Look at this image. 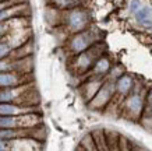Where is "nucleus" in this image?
<instances>
[{
    "mask_svg": "<svg viewBox=\"0 0 152 151\" xmlns=\"http://www.w3.org/2000/svg\"><path fill=\"white\" fill-rule=\"evenodd\" d=\"M106 50V45L102 43L101 41L96 42L95 45L91 48H88L87 50H84L81 53L75 56V59L73 62V69L77 74H85L87 71L94 67V64L101 56H103Z\"/></svg>",
    "mask_w": 152,
    "mask_h": 151,
    "instance_id": "1",
    "label": "nucleus"
},
{
    "mask_svg": "<svg viewBox=\"0 0 152 151\" xmlns=\"http://www.w3.org/2000/svg\"><path fill=\"white\" fill-rule=\"evenodd\" d=\"M120 76H123V69H121L120 66H117V67H113V69H110V71H109V77H107V78H110V80L116 81V80H117Z\"/></svg>",
    "mask_w": 152,
    "mask_h": 151,
    "instance_id": "19",
    "label": "nucleus"
},
{
    "mask_svg": "<svg viewBox=\"0 0 152 151\" xmlns=\"http://www.w3.org/2000/svg\"><path fill=\"white\" fill-rule=\"evenodd\" d=\"M42 124V115L38 112H28L21 115L0 116V129H25L37 127Z\"/></svg>",
    "mask_w": 152,
    "mask_h": 151,
    "instance_id": "2",
    "label": "nucleus"
},
{
    "mask_svg": "<svg viewBox=\"0 0 152 151\" xmlns=\"http://www.w3.org/2000/svg\"><path fill=\"white\" fill-rule=\"evenodd\" d=\"M142 126L147 129L148 132L152 133V115H149V116H147V118H144L142 119Z\"/></svg>",
    "mask_w": 152,
    "mask_h": 151,
    "instance_id": "21",
    "label": "nucleus"
},
{
    "mask_svg": "<svg viewBox=\"0 0 152 151\" xmlns=\"http://www.w3.org/2000/svg\"><path fill=\"white\" fill-rule=\"evenodd\" d=\"M81 1L83 0H48V3L50 6L60 10H69L73 7H77L81 4Z\"/></svg>",
    "mask_w": 152,
    "mask_h": 151,
    "instance_id": "15",
    "label": "nucleus"
},
{
    "mask_svg": "<svg viewBox=\"0 0 152 151\" xmlns=\"http://www.w3.org/2000/svg\"><path fill=\"white\" fill-rule=\"evenodd\" d=\"M130 144H131V143H130L129 138L124 137V136H120V138H119V150H123V151L130 150V148H131Z\"/></svg>",
    "mask_w": 152,
    "mask_h": 151,
    "instance_id": "20",
    "label": "nucleus"
},
{
    "mask_svg": "<svg viewBox=\"0 0 152 151\" xmlns=\"http://www.w3.org/2000/svg\"><path fill=\"white\" fill-rule=\"evenodd\" d=\"M116 92H117L116 91V81L107 78L106 81H103L102 87L99 88V91L95 94V96L88 102V108L92 110L103 109L112 101V98H113V95H115Z\"/></svg>",
    "mask_w": 152,
    "mask_h": 151,
    "instance_id": "5",
    "label": "nucleus"
},
{
    "mask_svg": "<svg viewBox=\"0 0 152 151\" xmlns=\"http://www.w3.org/2000/svg\"><path fill=\"white\" fill-rule=\"evenodd\" d=\"M28 112H38L35 105H21L14 102H0V116H10V115H21Z\"/></svg>",
    "mask_w": 152,
    "mask_h": 151,
    "instance_id": "8",
    "label": "nucleus"
},
{
    "mask_svg": "<svg viewBox=\"0 0 152 151\" xmlns=\"http://www.w3.org/2000/svg\"><path fill=\"white\" fill-rule=\"evenodd\" d=\"M133 15L140 25H142V27L147 28V29H152V7L151 6L144 4L142 3V6H141Z\"/></svg>",
    "mask_w": 152,
    "mask_h": 151,
    "instance_id": "11",
    "label": "nucleus"
},
{
    "mask_svg": "<svg viewBox=\"0 0 152 151\" xmlns=\"http://www.w3.org/2000/svg\"><path fill=\"white\" fill-rule=\"evenodd\" d=\"M133 88V77L129 74H123L116 80V91L120 95H127Z\"/></svg>",
    "mask_w": 152,
    "mask_h": 151,
    "instance_id": "13",
    "label": "nucleus"
},
{
    "mask_svg": "<svg viewBox=\"0 0 152 151\" xmlns=\"http://www.w3.org/2000/svg\"><path fill=\"white\" fill-rule=\"evenodd\" d=\"M64 21L67 28H69V31L75 34V32L83 31V29H85L88 27V24H89V13L85 9H81V7L77 6V7L66 10Z\"/></svg>",
    "mask_w": 152,
    "mask_h": 151,
    "instance_id": "4",
    "label": "nucleus"
},
{
    "mask_svg": "<svg viewBox=\"0 0 152 151\" xmlns=\"http://www.w3.org/2000/svg\"><path fill=\"white\" fill-rule=\"evenodd\" d=\"M94 140L96 143V147L99 151L103 150H109V146H107V140H106V132L102 130V129H95L92 132Z\"/></svg>",
    "mask_w": 152,
    "mask_h": 151,
    "instance_id": "14",
    "label": "nucleus"
},
{
    "mask_svg": "<svg viewBox=\"0 0 152 151\" xmlns=\"http://www.w3.org/2000/svg\"><path fill=\"white\" fill-rule=\"evenodd\" d=\"M11 45H10L7 41H0V60L1 59H6V57H9L10 53H11Z\"/></svg>",
    "mask_w": 152,
    "mask_h": 151,
    "instance_id": "17",
    "label": "nucleus"
},
{
    "mask_svg": "<svg viewBox=\"0 0 152 151\" xmlns=\"http://www.w3.org/2000/svg\"><path fill=\"white\" fill-rule=\"evenodd\" d=\"M145 104H147V106L148 108H151L152 109V88L148 91V94H147V99H145Z\"/></svg>",
    "mask_w": 152,
    "mask_h": 151,
    "instance_id": "23",
    "label": "nucleus"
},
{
    "mask_svg": "<svg viewBox=\"0 0 152 151\" xmlns=\"http://www.w3.org/2000/svg\"><path fill=\"white\" fill-rule=\"evenodd\" d=\"M101 41V35L94 29H83L80 32H75L69 41V50L74 55H78L88 48L95 45L96 42Z\"/></svg>",
    "mask_w": 152,
    "mask_h": 151,
    "instance_id": "3",
    "label": "nucleus"
},
{
    "mask_svg": "<svg viewBox=\"0 0 152 151\" xmlns=\"http://www.w3.org/2000/svg\"><path fill=\"white\" fill-rule=\"evenodd\" d=\"M112 69V64H110V60L107 59L106 56H101L99 59L95 62L94 64V67L91 69L94 76H96V77H103L106 74L110 71Z\"/></svg>",
    "mask_w": 152,
    "mask_h": 151,
    "instance_id": "12",
    "label": "nucleus"
},
{
    "mask_svg": "<svg viewBox=\"0 0 152 151\" xmlns=\"http://www.w3.org/2000/svg\"><path fill=\"white\" fill-rule=\"evenodd\" d=\"M20 3H28V0H0V11L14 4H20Z\"/></svg>",
    "mask_w": 152,
    "mask_h": 151,
    "instance_id": "18",
    "label": "nucleus"
},
{
    "mask_svg": "<svg viewBox=\"0 0 152 151\" xmlns=\"http://www.w3.org/2000/svg\"><path fill=\"white\" fill-rule=\"evenodd\" d=\"M144 106H145V102H144L142 96L140 94H133L130 95L124 102V112L127 115V118L133 120H137L141 118V115L144 112Z\"/></svg>",
    "mask_w": 152,
    "mask_h": 151,
    "instance_id": "6",
    "label": "nucleus"
},
{
    "mask_svg": "<svg viewBox=\"0 0 152 151\" xmlns=\"http://www.w3.org/2000/svg\"><path fill=\"white\" fill-rule=\"evenodd\" d=\"M103 81H105L103 77L94 76L91 80H88L83 87H81V95H83V98L85 99V102H89V101L95 96V94H96V92L99 91V88L102 87Z\"/></svg>",
    "mask_w": 152,
    "mask_h": 151,
    "instance_id": "9",
    "label": "nucleus"
},
{
    "mask_svg": "<svg viewBox=\"0 0 152 151\" xmlns=\"http://www.w3.org/2000/svg\"><path fill=\"white\" fill-rule=\"evenodd\" d=\"M24 14H29V6H28V3L14 4L11 7H7V9L0 11V23L11 20V18H15V17H20V15H24Z\"/></svg>",
    "mask_w": 152,
    "mask_h": 151,
    "instance_id": "10",
    "label": "nucleus"
},
{
    "mask_svg": "<svg viewBox=\"0 0 152 151\" xmlns=\"http://www.w3.org/2000/svg\"><path fill=\"white\" fill-rule=\"evenodd\" d=\"M31 81L32 78L29 77V74L18 73V71H0V88L15 87Z\"/></svg>",
    "mask_w": 152,
    "mask_h": 151,
    "instance_id": "7",
    "label": "nucleus"
},
{
    "mask_svg": "<svg viewBox=\"0 0 152 151\" xmlns=\"http://www.w3.org/2000/svg\"><path fill=\"white\" fill-rule=\"evenodd\" d=\"M10 150V141L6 138H0V151Z\"/></svg>",
    "mask_w": 152,
    "mask_h": 151,
    "instance_id": "22",
    "label": "nucleus"
},
{
    "mask_svg": "<svg viewBox=\"0 0 152 151\" xmlns=\"http://www.w3.org/2000/svg\"><path fill=\"white\" fill-rule=\"evenodd\" d=\"M80 144H81V147H80V148H83V150H87V151H95V150H98L96 143H95V140H94L92 133H88V134H85V136L81 138Z\"/></svg>",
    "mask_w": 152,
    "mask_h": 151,
    "instance_id": "16",
    "label": "nucleus"
}]
</instances>
